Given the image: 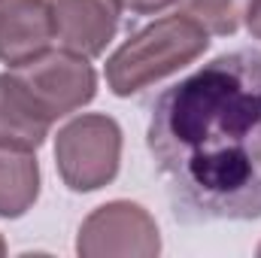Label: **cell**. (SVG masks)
I'll list each match as a JSON object with an SVG mask.
<instances>
[{
  "mask_svg": "<svg viewBox=\"0 0 261 258\" xmlns=\"http://www.w3.org/2000/svg\"><path fill=\"white\" fill-rule=\"evenodd\" d=\"M252 0H179V12L195 18L210 37H231L240 31Z\"/></svg>",
  "mask_w": 261,
  "mask_h": 258,
  "instance_id": "cell-10",
  "label": "cell"
},
{
  "mask_svg": "<svg viewBox=\"0 0 261 258\" xmlns=\"http://www.w3.org/2000/svg\"><path fill=\"white\" fill-rule=\"evenodd\" d=\"M0 255H6V243H3V237H0Z\"/></svg>",
  "mask_w": 261,
  "mask_h": 258,
  "instance_id": "cell-13",
  "label": "cell"
},
{
  "mask_svg": "<svg viewBox=\"0 0 261 258\" xmlns=\"http://www.w3.org/2000/svg\"><path fill=\"white\" fill-rule=\"evenodd\" d=\"M55 40L49 0H0V64L21 67Z\"/></svg>",
  "mask_w": 261,
  "mask_h": 258,
  "instance_id": "cell-7",
  "label": "cell"
},
{
  "mask_svg": "<svg viewBox=\"0 0 261 258\" xmlns=\"http://www.w3.org/2000/svg\"><path fill=\"white\" fill-rule=\"evenodd\" d=\"M76 252L85 258H155L161 252V234L146 207L130 200H110L82 222L76 237Z\"/></svg>",
  "mask_w": 261,
  "mask_h": 258,
  "instance_id": "cell-5",
  "label": "cell"
},
{
  "mask_svg": "<svg viewBox=\"0 0 261 258\" xmlns=\"http://www.w3.org/2000/svg\"><path fill=\"white\" fill-rule=\"evenodd\" d=\"M246 24H249V34L261 40V0L249 3V12H246Z\"/></svg>",
  "mask_w": 261,
  "mask_h": 258,
  "instance_id": "cell-12",
  "label": "cell"
},
{
  "mask_svg": "<svg viewBox=\"0 0 261 258\" xmlns=\"http://www.w3.org/2000/svg\"><path fill=\"white\" fill-rule=\"evenodd\" d=\"M258 255H261V246H258Z\"/></svg>",
  "mask_w": 261,
  "mask_h": 258,
  "instance_id": "cell-14",
  "label": "cell"
},
{
  "mask_svg": "<svg viewBox=\"0 0 261 258\" xmlns=\"http://www.w3.org/2000/svg\"><path fill=\"white\" fill-rule=\"evenodd\" d=\"M116 3H119L122 9L134 12V15H155V12L173 6L176 0H116Z\"/></svg>",
  "mask_w": 261,
  "mask_h": 258,
  "instance_id": "cell-11",
  "label": "cell"
},
{
  "mask_svg": "<svg viewBox=\"0 0 261 258\" xmlns=\"http://www.w3.org/2000/svg\"><path fill=\"white\" fill-rule=\"evenodd\" d=\"M122 161V128L116 119L88 113L67 122L55 137V164L70 192L110 186Z\"/></svg>",
  "mask_w": 261,
  "mask_h": 258,
  "instance_id": "cell-3",
  "label": "cell"
},
{
  "mask_svg": "<svg viewBox=\"0 0 261 258\" xmlns=\"http://www.w3.org/2000/svg\"><path fill=\"white\" fill-rule=\"evenodd\" d=\"M12 73L52 122L82 110L97 94L94 67L85 55H76L70 49H49L28 64L12 67Z\"/></svg>",
  "mask_w": 261,
  "mask_h": 258,
  "instance_id": "cell-4",
  "label": "cell"
},
{
  "mask_svg": "<svg viewBox=\"0 0 261 258\" xmlns=\"http://www.w3.org/2000/svg\"><path fill=\"white\" fill-rule=\"evenodd\" d=\"M119 9L116 0H49L55 40L76 55L97 58L119 31Z\"/></svg>",
  "mask_w": 261,
  "mask_h": 258,
  "instance_id": "cell-6",
  "label": "cell"
},
{
  "mask_svg": "<svg viewBox=\"0 0 261 258\" xmlns=\"http://www.w3.org/2000/svg\"><path fill=\"white\" fill-rule=\"evenodd\" d=\"M40 197V164L28 149L0 146V216L18 219Z\"/></svg>",
  "mask_w": 261,
  "mask_h": 258,
  "instance_id": "cell-9",
  "label": "cell"
},
{
  "mask_svg": "<svg viewBox=\"0 0 261 258\" xmlns=\"http://www.w3.org/2000/svg\"><path fill=\"white\" fill-rule=\"evenodd\" d=\"M146 143L176 216L261 219V52H225L164 88Z\"/></svg>",
  "mask_w": 261,
  "mask_h": 258,
  "instance_id": "cell-1",
  "label": "cell"
},
{
  "mask_svg": "<svg viewBox=\"0 0 261 258\" xmlns=\"http://www.w3.org/2000/svg\"><path fill=\"white\" fill-rule=\"evenodd\" d=\"M210 49V34L195 18L176 12L164 15L128 40L107 61V85L116 97H130L176 70L189 67Z\"/></svg>",
  "mask_w": 261,
  "mask_h": 258,
  "instance_id": "cell-2",
  "label": "cell"
},
{
  "mask_svg": "<svg viewBox=\"0 0 261 258\" xmlns=\"http://www.w3.org/2000/svg\"><path fill=\"white\" fill-rule=\"evenodd\" d=\"M52 128V119L34 104L15 73H0V146L37 152Z\"/></svg>",
  "mask_w": 261,
  "mask_h": 258,
  "instance_id": "cell-8",
  "label": "cell"
}]
</instances>
